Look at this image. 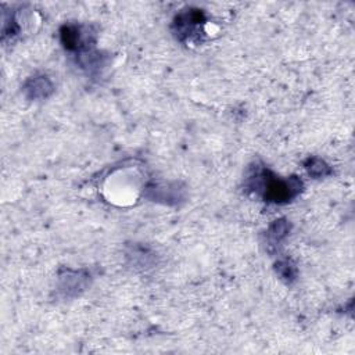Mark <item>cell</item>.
I'll return each instance as SVG.
<instances>
[{"label":"cell","mask_w":355,"mask_h":355,"mask_svg":"<svg viewBox=\"0 0 355 355\" xmlns=\"http://www.w3.org/2000/svg\"><path fill=\"white\" fill-rule=\"evenodd\" d=\"M300 189V183L297 180H280L278 178L275 179H265L264 182V196L268 201H287L292 199Z\"/></svg>","instance_id":"6da1fadb"},{"label":"cell","mask_w":355,"mask_h":355,"mask_svg":"<svg viewBox=\"0 0 355 355\" xmlns=\"http://www.w3.org/2000/svg\"><path fill=\"white\" fill-rule=\"evenodd\" d=\"M61 39L67 49H75L81 42V32L77 26H64L61 31Z\"/></svg>","instance_id":"7a4b0ae2"},{"label":"cell","mask_w":355,"mask_h":355,"mask_svg":"<svg viewBox=\"0 0 355 355\" xmlns=\"http://www.w3.org/2000/svg\"><path fill=\"white\" fill-rule=\"evenodd\" d=\"M309 174H312L315 176H325L326 174H329V168L328 165L325 164L324 161L318 160V158H314V160H309V164L307 167Z\"/></svg>","instance_id":"3957f363"},{"label":"cell","mask_w":355,"mask_h":355,"mask_svg":"<svg viewBox=\"0 0 355 355\" xmlns=\"http://www.w3.org/2000/svg\"><path fill=\"white\" fill-rule=\"evenodd\" d=\"M31 83L34 96H38V93H39V96H46L47 90L49 92L52 90V85H50V82L47 79H35Z\"/></svg>","instance_id":"277c9868"}]
</instances>
